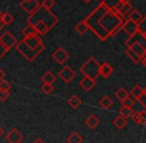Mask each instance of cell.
<instances>
[{
	"label": "cell",
	"mask_w": 146,
	"mask_h": 143,
	"mask_svg": "<svg viewBox=\"0 0 146 143\" xmlns=\"http://www.w3.org/2000/svg\"><path fill=\"white\" fill-rule=\"evenodd\" d=\"M112 123H113V125L115 126L117 129H123V128L127 125L128 121H127V118L123 117L122 115L118 114V115L115 116L114 119L112 120Z\"/></svg>",
	"instance_id": "16"
},
{
	"label": "cell",
	"mask_w": 146,
	"mask_h": 143,
	"mask_svg": "<svg viewBox=\"0 0 146 143\" xmlns=\"http://www.w3.org/2000/svg\"><path fill=\"white\" fill-rule=\"evenodd\" d=\"M141 44L142 46H144L146 48V38L144 37L141 32H137L136 34H134L133 36L129 37L128 39L126 40V42H125V45H126L127 48H130L131 46H132L133 44Z\"/></svg>",
	"instance_id": "8"
},
{
	"label": "cell",
	"mask_w": 146,
	"mask_h": 143,
	"mask_svg": "<svg viewBox=\"0 0 146 143\" xmlns=\"http://www.w3.org/2000/svg\"><path fill=\"white\" fill-rule=\"evenodd\" d=\"M144 97H146V87H145V89H144Z\"/></svg>",
	"instance_id": "49"
},
{
	"label": "cell",
	"mask_w": 146,
	"mask_h": 143,
	"mask_svg": "<svg viewBox=\"0 0 146 143\" xmlns=\"http://www.w3.org/2000/svg\"><path fill=\"white\" fill-rule=\"evenodd\" d=\"M12 87L11 83L7 81L6 79H1L0 81V89H4V91H10Z\"/></svg>",
	"instance_id": "34"
},
{
	"label": "cell",
	"mask_w": 146,
	"mask_h": 143,
	"mask_svg": "<svg viewBox=\"0 0 146 143\" xmlns=\"http://www.w3.org/2000/svg\"><path fill=\"white\" fill-rule=\"evenodd\" d=\"M86 124H87V126L90 127V129H94L100 124V119L94 114H90L87 119H86Z\"/></svg>",
	"instance_id": "21"
},
{
	"label": "cell",
	"mask_w": 146,
	"mask_h": 143,
	"mask_svg": "<svg viewBox=\"0 0 146 143\" xmlns=\"http://www.w3.org/2000/svg\"><path fill=\"white\" fill-rule=\"evenodd\" d=\"M33 143H45L44 141H43L42 139H40V138H36V139L34 140V142Z\"/></svg>",
	"instance_id": "42"
},
{
	"label": "cell",
	"mask_w": 146,
	"mask_h": 143,
	"mask_svg": "<svg viewBox=\"0 0 146 143\" xmlns=\"http://www.w3.org/2000/svg\"><path fill=\"white\" fill-rule=\"evenodd\" d=\"M84 139L82 137V135H80L78 132H73L69 137L67 138L68 143H83Z\"/></svg>",
	"instance_id": "28"
},
{
	"label": "cell",
	"mask_w": 146,
	"mask_h": 143,
	"mask_svg": "<svg viewBox=\"0 0 146 143\" xmlns=\"http://www.w3.org/2000/svg\"><path fill=\"white\" fill-rule=\"evenodd\" d=\"M100 64L94 58L90 57V59L81 67V72L84 73L85 77H92V79H96L100 75Z\"/></svg>",
	"instance_id": "4"
},
{
	"label": "cell",
	"mask_w": 146,
	"mask_h": 143,
	"mask_svg": "<svg viewBox=\"0 0 146 143\" xmlns=\"http://www.w3.org/2000/svg\"><path fill=\"white\" fill-rule=\"evenodd\" d=\"M5 139L8 143H21L23 139V135L18 131L16 128H12L6 135Z\"/></svg>",
	"instance_id": "13"
},
{
	"label": "cell",
	"mask_w": 146,
	"mask_h": 143,
	"mask_svg": "<svg viewBox=\"0 0 146 143\" xmlns=\"http://www.w3.org/2000/svg\"><path fill=\"white\" fill-rule=\"evenodd\" d=\"M113 103H114L113 101H112L108 95H104L100 101V105L102 108H106V109H110V108L113 105Z\"/></svg>",
	"instance_id": "26"
},
{
	"label": "cell",
	"mask_w": 146,
	"mask_h": 143,
	"mask_svg": "<svg viewBox=\"0 0 146 143\" xmlns=\"http://www.w3.org/2000/svg\"><path fill=\"white\" fill-rule=\"evenodd\" d=\"M121 103H122V107H130L132 108L134 107L135 105V101L132 99V97H127L126 99H124L123 101H121Z\"/></svg>",
	"instance_id": "33"
},
{
	"label": "cell",
	"mask_w": 146,
	"mask_h": 143,
	"mask_svg": "<svg viewBox=\"0 0 146 143\" xmlns=\"http://www.w3.org/2000/svg\"><path fill=\"white\" fill-rule=\"evenodd\" d=\"M20 6L22 9H24L28 14L32 15L33 13L37 11L41 7V3H39L38 0H22L20 2Z\"/></svg>",
	"instance_id": "5"
},
{
	"label": "cell",
	"mask_w": 146,
	"mask_h": 143,
	"mask_svg": "<svg viewBox=\"0 0 146 143\" xmlns=\"http://www.w3.org/2000/svg\"><path fill=\"white\" fill-rule=\"evenodd\" d=\"M4 26H6V25H5V24H4V22L2 21V18H1V19H0V30H1L2 28L4 27Z\"/></svg>",
	"instance_id": "43"
},
{
	"label": "cell",
	"mask_w": 146,
	"mask_h": 143,
	"mask_svg": "<svg viewBox=\"0 0 146 143\" xmlns=\"http://www.w3.org/2000/svg\"><path fill=\"white\" fill-rule=\"evenodd\" d=\"M85 20L90 31L94 32L100 41L115 36L124 22L121 16L115 11L110 10L102 2Z\"/></svg>",
	"instance_id": "1"
},
{
	"label": "cell",
	"mask_w": 146,
	"mask_h": 143,
	"mask_svg": "<svg viewBox=\"0 0 146 143\" xmlns=\"http://www.w3.org/2000/svg\"><path fill=\"white\" fill-rule=\"evenodd\" d=\"M84 2H86V3H90V1H92V0H83Z\"/></svg>",
	"instance_id": "47"
},
{
	"label": "cell",
	"mask_w": 146,
	"mask_h": 143,
	"mask_svg": "<svg viewBox=\"0 0 146 143\" xmlns=\"http://www.w3.org/2000/svg\"><path fill=\"white\" fill-rule=\"evenodd\" d=\"M68 105L72 108H74V109H77V108L82 105V99H80L78 95H74L68 99Z\"/></svg>",
	"instance_id": "25"
},
{
	"label": "cell",
	"mask_w": 146,
	"mask_h": 143,
	"mask_svg": "<svg viewBox=\"0 0 146 143\" xmlns=\"http://www.w3.org/2000/svg\"><path fill=\"white\" fill-rule=\"evenodd\" d=\"M129 95H130V93H129L125 89H123V87L118 89L115 91V93H114V95L116 97V99H119L120 101H123L124 99H126L127 97H129Z\"/></svg>",
	"instance_id": "27"
},
{
	"label": "cell",
	"mask_w": 146,
	"mask_h": 143,
	"mask_svg": "<svg viewBox=\"0 0 146 143\" xmlns=\"http://www.w3.org/2000/svg\"><path fill=\"white\" fill-rule=\"evenodd\" d=\"M125 54H126V56L128 57L133 63H135V64H139V63L141 62V60H142V59H141L131 48H126Z\"/></svg>",
	"instance_id": "22"
},
{
	"label": "cell",
	"mask_w": 146,
	"mask_h": 143,
	"mask_svg": "<svg viewBox=\"0 0 146 143\" xmlns=\"http://www.w3.org/2000/svg\"><path fill=\"white\" fill-rule=\"evenodd\" d=\"M113 73V68L110 66L108 63H102L100 65V75L104 79H108L110 75Z\"/></svg>",
	"instance_id": "15"
},
{
	"label": "cell",
	"mask_w": 146,
	"mask_h": 143,
	"mask_svg": "<svg viewBox=\"0 0 146 143\" xmlns=\"http://www.w3.org/2000/svg\"><path fill=\"white\" fill-rule=\"evenodd\" d=\"M57 77L55 75V73H53L51 71H48L42 75L41 77V81L43 83H49V85H53V83L56 81Z\"/></svg>",
	"instance_id": "18"
},
{
	"label": "cell",
	"mask_w": 146,
	"mask_h": 143,
	"mask_svg": "<svg viewBox=\"0 0 146 143\" xmlns=\"http://www.w3.org/2000/svg\"><path fill=\"white\" fill-rule=\"evenodd\" d=\"M22 34H23L24 38H26V37L34 36V35H38L35 26L32 25V24H29V23H28V25L26 26V27H24V29L22 30Z\"/></svg>",
	"instance_id": "23"
},
{
	"label": "cell",
	"mask_w": 146,
	"mask_h": 143,
	"mask_svg": "<svg viewBox=\"0 0 146 143\" xmlns=\"http://www.w3.org/2000/svg\"><path fill=\"white\" fill-rule=\"evenodd\" d=\"M41 5L44 8H46V9L51 10V8L55 5V0H43Z\"/></svg>",
	"instance_id": "35"
},
{
	"label": "cell",
	"mask_w": 146,
	"mask_h": 143,
	"mask_svg": "<svg viewBox=\"0 0 146 143\" xmlns=\"http://www.w3.org/2000/svg\"><path fill=\"white\" fill-rule=\"evenodd\" d=\"M2 16H3V13H2V12L0 11V19H1V18H2Z\"/></svg>",
	"instance_id": "48"
},
{
	"label": "cell",
	"mask_w": 146,
	"mask_h": 143,
	"mask_svg": "<svg viewBox=\"0 0 146 143\" xmlns=\"http://www.w3.org/2000/svg\"><path fill=\"white\" fill-rule=\"evenodd\" d=\"M22 41H23V42L25 43V44L27 45L28 47H30V48L34 49V50L38 49L39 47L41 46V45H43L42 39H41V37L39 36V35H34V36H31V37H26V38H24Z\"/></svg>",
	"instance_id": "12"
},
{
	"label": "cell",
	"mask_w": 146,
	"mask_h": 143,
	"mask_svg": "<svg viewBox=\"0 0 146 143\" xmlns=\"http://www.w3.org/2000/svg\"><path fill=\"white\" fill-rule=\"evenodd\" d=\"M80 85L85 89L86 91H90L96 85V79H92L88 77H84L83 79L80 81Z\"/></svg>",
	"instance_id": "14"
},
{
	"label": "cell",
	"mask_w": 146,
	"mask_h": 143,
	"mask_svg": "<svg viewBox=\"0 0 146 143\" xmlns=\"http://www.w3.org/2000/svg\"><path fill=\"white\" fill-rule=\"evenodd\" d=\"M141 63H142V65L146 68V56L142 59V60H141Z\"/></svg>",
	"instance_id": "44"
},
{
	"label": "cell",
	"mask_w": 146,
	"mask_h": 143,
	"mask_svg": "<svg viewBox=\"0 0 146 143\" xmlns=\"http://www.w3.org/2000/svg\"><path fill=\"white\" fill-rule=\"evenodd\" d=\"M138 31L141 33H144L146 31V15L143 17V19L141 20V22L138 24Z\"/></svg>",
	"instance_id": "37"
},
{
	"label": "cell",
	"mask_w": 146,
	"mask_h": 143,
	"mask_svg": "<svg viewBox=\"0 0 146 143\" xmlns=\"http://www.w3.org/2000/svg\"><path fill=\"white\" fill-rule=\"evenodd\" d=\"M15 48H16V50H17L18 52L26 59V60L29 61V62H33V61H34L35 59H36L37 57L44 51L45 46H44V44H43V45H41L38 49L34 50V49L28 47L23 41H21V42L18 43L17 46H16Z\"/></svg>",
	"instance_id": "3"
},
{
	"label": "cell",
	"mask_w": 146,
	"mask_h": 143,
	"mask_svg": "<svg viewBox=\"0 0 146 143\" xmlns=\"http://www.w3.org/2000/svg\"><path fill=\"white\" fill-rule=\"evenodd\" d=\"M143 34V35H144V37H145V38H146V31L144 32V33H142Z\"/></svg>",
	"instance_id": "50"
},
{
	"label": "cell",
	"mask_w": 146,
	"mask_h": 143,
	"mask_svg": "<svg viewBox=\"0 0 146 143\" xmlns=\"http://www.w3.org/2000/svg\"><path fill=\"white\" fill-rule=\"evenodd\" d=\"M129 19V20H132L133 22H135V23L139 24L141 22V20L143 19V15L140 13V12L138 11V10L136 9H132V11L130 12V13L128 14V16H127L126 20Z\"/></svg>",
	"instance_id": "19"
},
{
	"label": "cell",
	"mask_w": 146,
	"mask_h": 143,
	"mask_svg": "<svg viewBox=\"0 0 146 143\" xmlns=\"http://www.w3.org/2000/svg\"><path fill=\"white\" fill-rule=\"evenodd\" d=\"M114 11L122 18H127L128 14L132 11V6H131L130 3H125V2L121 1L120 3L116 6Z\"/></svg>",
	"instance_id": "11"
},
{
	"label": "cell",
	"mask_w": 146,
	"mask_h": 143,
	"mask_svg": "<svg viewBox=\"0 0 146 143\" xmlns=\"http://www.w3.org/2000/svg\"><path fill=\"white\" fill-rule=\"evenodd\" d=\"M120 1L125 2V3H130V1H131V0H120Z\"/></svg>",
	"instance_id": "46"
},
{
	"label": "cell",
	"mask_w": 146,
	"mask_h": 143,
	"mask_svg": "<svg viewBox=\"0 0 146 143\" xmlns=\"http://www.w3.org/2000/svg\"><path fill=\"white\" fill-rule=\"evenodd\" d=\"M0 42H1L9 51L11 50L13 47L17 46V44H18L16 38L12 35L9 31L5 32V33H3L1 36H0Z\"/></svg>",
	"instance_id": "6"
},
{
	"label": "cell",
	"mask_w": 146,
	"mask_h": 143,
	"mask_svg": "<svg viewBox=\"0 0 146 143\" xmlns=\"http://www.w3.org/2000/svg\"><path fill=\"white\" fill-rule=\"evenodd\" d=\"M130 48L132 49L141 59H143L146 56V48L144 46H142L141 44H137V43L136 44H133Z\"/></svg>",
	"instance_id": "24"
},
{
	"label": "cell",
	"mask_w": 146,
	"mask_h": 143,
	"mask_svg": "<svg viewBox=\"0 0 146 143\" xmlns=\"http://www.w3.org/2000/svg\"><path fill=\"white\" fill-rule=\"evenodd\" d=\"M139 103H140L141 105H142V107L146 109V97H144V95H143L142 99H141L140 101H139Z\"/></svg>",
	"instance_id": "40"
},
{
	"label": "cell",
	"mask_w": 146,
	"mask_h": 143,
	"mask_svg": "<svg viewBox=\"0 0 146 143\" xmlns=\"http://www.w3.org/2000/svg\"><path fill=\"white\" fill-rule=\"evenodd\" d=\"M8 51H9V50H8V49L6 48V47L4 46V45L2 44L1 42H0V59H1L3 56H5L6 53H7Z\"/></svg>",
	"instance_id": "39"
},
{
	"label": "cell",
	"mask_w": 146,
	"mask_h": 143,
	"mask_svg": "<svg viewBox=\"0 0 146 143\" xmlns=\"http://www.w3.org/2000/svg\"><path fill=\"white\" fill-rule=\"evenodd\" d=\"M3 132H4V130H3V128L0 126V137H1V135L3 134Z\"/></svg>",
	"instance_id": "45"
},
{
	"label": "cell",
	"mask_w": 146,
	"mask_h": 143,
	"mask_svg": "<svg viewBox=\"0 0 146 143\" xmlns=\"http://www.w3.org/2000/svg\"><path fill=\"white\" fill-rule=\"evenodd\" d=\"M4 77H5V73H4V72L0 69V81H1V79H4Z\"/></svg>",
	"instance_id": "41"
},
{
	"label": "cell",
	"mask_w": 146,
	"mask_h": 143,
	"mask_svg": "<svg viewBox=\"0 0 146 143\" xmlns=\"http://www.w3.org/2000/svg\"><path fill=\"white\" fill-rule=\"evenodd\" d=\"M10 97V91H4V89H0V101H5Z\"/></svg>",
	"instance_id": "36"
},
{
	"label": "cell",
	"mask_w": 146,
	"mask_h": 143,
	"mask_svg": "<svg viewBox=\"0 0 146 143\" xmlns=\"http://www.w3.org/2000/svg\"><path fill=\"white\" fill-rule=\"evenodd\" d=\"M121 29H122L129 37H131L138 32V24L133 22L132 20L127 19L123 22Z\"/></svg>",
	"instance_id": "10"
},
{
	"label": "cell",
	"mask_w": 146,
	"mask_h": 143,
	"mask_svg": "<svg viewBox=\"0 0 146 143\" xmlns=\"http://www.w3.org/2000/svg\"><path fill=\"white\" fill-rule=\"evenodd\" d=\"M59 77H61L66 83H69L75 79L76 72L74 71L70 66H66L59 72Z\"/></svg>",
	"instance_id": "7"
},
{
	"label": "cell",
	"mask_w": 146,
	"mask_h": 143,
	"mask_svg": "<svg viewBox=\"0 0 146 143\" xmlns=\"http://www.w3.org/2000/svg\"><path fill=\"white\" fill-rule=\"evenodd\" d=\"M133 113H134V111H133V109H132V108H130V107H122L120 109H119V114H120V115H122L123 117H125V118L132 117Z\"/></svg>",
	"instance_id": "29"
},
{
	"label": "cell",
	"mask_w": 146,
	"mask_h": 143,
	"mask_svg": "<svg viewBox=\"0 0 146 143\" xmlns=\"http://www.w3.org/2000/svg\"><path fill=\"white\" fill-rule=\"evenodd\" d=\"M41 91L46 95H50L54 91V87L53 85H49V83H43V85L41 87Z\"/></svg>",
	"instance_id": "32"
},
{
	"label": "cell",
	"mask_w": 146,
	"mask_h": 143,
	"mask_svg": "<svg viewBox=\"0 0 146 143\" xmlns=\"http://www.w3.org/2000/svg\"><path fill=\"white\" fill-rule=\"evenodd\" d=\"M130 95L135 99V101H139L142 97L144 95V89L140 87V85H135L133 87V89L130 91Z\"/></svg>",
	"instance_id": "17"
},
{
	"label": "cell",
	"mask_w": 146,
	"mask_h": 143,
	"mask_svg": "<svg viewBox=\"0 0 146 143\" xmlns=\"http://www.w3.org/2000/svg\"><path fill=\"white\" fill-rule=\"evenodd\" d=\"M27 21L28 23L32 24V25H34L37 22H44L49 26V28L51 30L59 22V18L51 10L46 9V8H44L41 5V7L35 13H33L32 15L29 16Z\"/></svg>",
	"instance_id": "2"
},
{
	"label": "cell",
	"mask_w": 146,
	"mask_h": 143,
	"mask_svg": "<svg viewBox=\"0 0 146 143\" xmlns=\"http://www.w3.org/2000/svg\"><path fill=\"white\" fill-rule=\"evenodd\" d=\"M52 58L54 59V61H56L58 64L62 65V64H65L66 61H68V59L70 58V55L65 49L60 47V48L57 49L52 54Z\"/></svg>",
	"instance_id": "9"
},
{
	"label": "cell",
	"mask_w": 146,
	"mask_h": 143,
	"mask_svg": "<svg viewBox=\"0 0 146 143\" xmlns=\"http://www.w3.org/2000/svg\"><path fill=\"white\" fill-rule=\"evenodd\" d=\"M138 124H146V109L139 111V123Z\"/></svg>",
	"instance_id": "38"
},
{
	"label": "cell",
	"mask_w": 146,
	"mask_h": 143,
	"mask_svg": "<svg viewBox=\"0 0 146 143\" xmlns=\"http://www.w3.org/2000/svg\"><path fill=\"white\" fill-rule=\"evenodd\" d=\"M88 29H90V28H88V25L87 22H86V20H83V21L79 22V23L75 26V31L77 32L78 34H80V35H85Z\"/></svg>",
	"instance_id": "20"
},
{
	"label": "cell",
	"mask_w": 146,
	"mask_h": 143,
	"mask_svg": "<svg viewBox=\"0 0 146 143\" xmlns=\"http://www.w3.org/2000/svg\"><path fill=\"white\" fill-rule=\"evenodd\" d=\"M120 2H121L120 0H104V1H102V3H104L110 10L114 11V10H115V8H116V6L118 5Z\"/></svg>",
	"instance_id": "30"
},
{
	"label": "cell",
	"mask_w": 146,
	"mask_h": 143,
	"mask_svg": "<svg viewBox=\"0 0 146 143\" xmlns=\"http://www.w3.org/2000/svg\"><path fill=\"white\" fill-rule=\"evenodd\" d=\"M13 20H14V17L11 13H9V12H5V13H3V16H2V21L4 22L5 25H9V24H11L12 22H13Z\"/></svg>",
	"instance_id": "31"
}]
</instances>
